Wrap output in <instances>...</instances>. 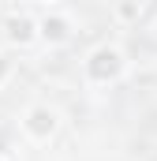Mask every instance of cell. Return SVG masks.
<instances>
[{
	"instance_id": "4",
	"label": "cell",
	"mask_w": 157,
	"mask_h": 161,
	"mask_svg": "<svg viewBox=\"0 0 157 161\" xmlns=\"http://www.w3.org/2000/svg\"><path fill=\"white\" fill-rule=\"evenodd\" d=\"M4 41L15 45V49L34 45V41H38V19L26 15V11H11V15L4 19Z\"/></svg>"
},
{
	"instance_id": "8",
	"label": "cell",
	"mask_w": 157,
	"mask_h": 161,
	"mask_svg": "<svg viewBox=\"0 0 157 161\" xmlns=\"http://www.w3.org/2000/svg\"><path fill=\"white\" fill-rule=\"evenodd\" d=\"M154 30H157V23H154Z\"/></svg>"
},
{
	"instance_id": "1",
	"label": "cell",
	"mask_w": 157,
	"mask_h": 161,
	"mask_svg": "<svg viewBox=\"0 0 157 161\" xmlns=\"http://www.w3.org/2000/svg\"><path fill=\"white\" fill-rule=\"evenodd\" d=\"M123 71H127V56L120 45H109V41L94 45L82 60V79L90 86H112V82L123 79Z\"/></svg>"
},
{
	"instance_id": "9",
	"label": "cell",
	"mask_w": 157,
	"mask_h": 161,
	"mask_svg": "<svg viewBox=\"0 0 157 161\" xmlns=\"http://www.w3.org/2000/svg\"><path fill=\"white\" fill-rule=\"evenodd\" d=\"M0 161H8V158H0Z\"/></svg>"
},
{
	"instance_id": "7",
	"label": "cell",
	"mask_w": 157,
	"mask_h": 161,
	"mask_svg": "<svg viewBox=\"0 0 157 161\" xmlns=\"http://www.w3.org/2000/svg\"><path fill=\"white\" fill-rule=\"evenodd\" d=\"M26 4H52V0H26Z\"/></svg>"
},
{
	"instance_id": "2",
	"label": "cell",
	"mask_w": 157,
	"mask_h": 161,
	"mask_svg": "<svg viewBox=\"0 0 157 161\" xmlns=\"http://www.w3.org/2000/svg\"><path fill=\"white\" fill-rule=\"evenodd\" d=\"M19 127H23V139H26V142L45 146V142H52V139H56V131H60V113H56L49 101H34V105H26V109H23Z\"/></svg>"
},
{
	"instance_id": "5",
	"label": "cell",
	"mask_w": 157,
	"mask_h": 161,
	"mask_svg": "<svg viewBox=\"0 0 157 161\" xmlns=\"http://www.w3.org/2000/svg\"><path fill=\"white\" fill-rule=\"evenodd\" d=\"M116 19H120V23L138 19V0H120V4H116Z\"/></svg>"
},
{
	"instance_id": "3",
	"label": "cell",
	"mask_w": 157,
	"mask_h": 161,
	"mask_svg": "<svg viewBox=\"0 0 157 161\" xmlns=\"http://www.w3.org/2000/svg\"><path fill=\"white\" fill-rule=\"evenodd\" d=\"M75 38V23L64 15V11H49V15H41L38 19V41L45 45H68V41Z\"/></svg>"
},
{
	"instance_id": "6",
	"label": "cell",
	"mask_w": 157,
	"mask_h": 161,
	"mask_svg": "<svg viewBox=\"0 0 157 161\" xmlns=\"http://www.w3.org/2000/svg\"><path fill=\"white\" fill-rule=\"evenodd\" d=\"M11 79V60H8V53H0V86Z\"/></svg>"
}]
</instances>
